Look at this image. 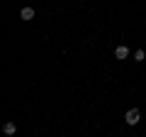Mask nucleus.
Listing matches in <instances>:
<instances>
[{
    "label": "nucleus",
    "mask_w": 146,
    "mask_h": 137,
    "mask_svg": "<svg viewBox=\"0 0 146 137\" xmlns=\"http://www.w3.org/2000/svg\"><path fill=\"white\" fill-rule=\"evenodd\" d=\"M139 120H141V110L139 108H129V110L124 113V122L127 125H136Z\"/></svg>",
    "instance_id": "nucleus-1"
},
{
    "label": "nucleus",
    "mask_w": 146,
    "mask_h": 137,
    "mask_svg": "<svg viewBox=\"0 0 146 137\" xmlns=\"http://www.w3.org/2000/svg\"><path fill=\"white\" fill-rule=\"evenodd\" d=\"M127 56H129V49H127L124 44H119V47L115 49V59H119V61H122V59H127Z\"/></svg>",
    "instance_id": "nucleus-2"
},
{
    "label": "nucleus",
    "mask_w": 146,
    "mask_h": 137,
    "mask_svg": "<svg viewBox=\"0 0 146 137\" xmlns=\"http://www.w3.org/2000/svg\"><path fill=\"white\" fill-rule=\"evenodd\" d=\"M20 17H22V20H27V22H29V20H34V7H22Z\"/></svg>",
    "instance_id": "nucleus-3"
},
{
    "label": "nucleus",
    "mask_w": 146,
    "mask_h": 137,
    "mask_svg": "<svg viewBox=\"0 0 146 137\" xmlns=\"http://www.w3.org/2000/svg\"><path fill=\"white\" fill-rule=\"evenodd\" d=\"M3 132H5V135H15L17 125H15V122H5V125H3Z\"/></svg>",
    "instance_id": "nucleus-4"
},
{
    "label": "nucleus",
    "mask_w": 146,
    "mask_h": 137,
    "mask_svg": "<svg viewBox=\"0 0 146 137\" xmlns=\"http://www.w3.org/2000/svg\"><path fill=\"white\" fill-rule=\"evenodd\" d=\"M144 59H146V52L144 49H136L134 52V61H144Z\"/></svg>",
    "instance_id": "nucleus-5"
}]
</instances>
